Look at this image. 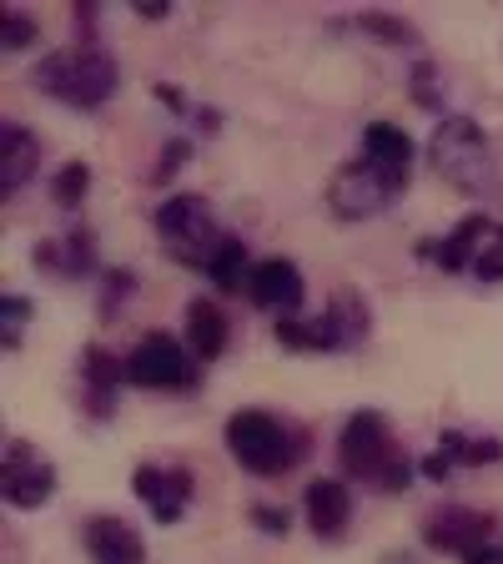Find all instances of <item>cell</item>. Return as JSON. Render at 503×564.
Masks as SVG:
<instances>
[{
  "instance_id": "603a6c76",
  "label": "cell",
  "mask_w": 503,
  "mask_h": 564,
  "mask_svg": "<svg viewBox=\"0 0 503 564\" xmlns=\"http://www.w3.org/2000/svg\"><path fill=\"white\" fill-rule=\"evenodd\" d=\"M86 187H91V166H86V162H70V166H61L56 182H51V202H56V207H66V212L81 207Z\"/></svg>"
},
{
  "instance_id": "7a4b0ae2",
  "label": "cell",
  "mask_w": 503,
  "mask_h": 564,
  "mask_svg": "<svg viewBox=\"0 0 503 564\" xmlns=\"http://www.w3.org/2000/svg\"><path fill=\"white\" fill-rule=\"evenodd\" d=\"M338 458L352 479L378 484V489H387V494H403L413 479L408 454L398 448V438H393V429H387V419L378 409H358L348 423H342Z\"/></svg>"
},
{
  "instance_id": "52a82bcc",
  "label": "cell",
  "mask_w": 503,
  "mask_h": 564,
  "mask_svg": "<svg viewBox=\"0 0 503 564\" xmlns=\"http://www.w3.org/2000/svg\"><path fill=\"white\" fill-rule=\"evenodd\" d=\"M127 383L136 388H187L197 383V368H192L187 348L172 338V333H152L127 352Z\"/></svg>"
},
{
  "instance_id": "484cf974",
  "label": "cell",
  "mask_w": 503,
  "mask_h": 564,
  "mask_svg": "<svg viewBox=\"0 0 503 564\" xmlns=\"http://www.w3.org/2000/svg\"><path fill=\"white\" fill-rule=\"evenodd\" d=\"M358 31H368V35H378V41H387V46H393V41H403V46H413V41H418V31H413L408 21H398V15H358Z\"/></svg>"
},
{
  "instance_id": "8992f818",
  "label": "cell",
  "mask_w": 503,
  "mask_h": 564,
  "mask_svg": "<svg viewBox=\"0 0 503 564\" xmlns=\"http://www.w3.org/2000/svg\"><path fill=\"white\" fill-rule=\"evenodd\" d=\"M156 232H162L166 252H172L176 262H192V268H201V272H207L217 242L227 237L222 227H217V217H211V202L192 197V192H182V197L156 207Z\"/></svg>"
},
{
  "instance_id": "30bf717a",
  "label": "cell",
  "mask_w": 503,
  "mask_h": 564,
  "mask_svg": "<svg viewBox=\"0 0 503 564\" xmlns=\"http://www.w3.org/2000/svg\"><path fill=\"white\" fill-rule=\"evenodd\" d=\"M131 489H136L141 505L152 509L156 524H176L182 509L192 505V494H197V479H192V469H156V464H141Z\"/></svg>"
},
{
  "instance_id": "2e32d148",
  "label": "cell",
  "mask_w": 503,
  "mask_h": 564,
  "mask_svg": "<svg viewBox=\"0 0 503 564\" xmlns=\"http://www.w3.org/2000/svg\"><path fill=\"white\" fill-rule=\"evenodd\" d=\"M35 166H41V141H35V131L21 127V121H6V127H0V192H6V197L21 192L35 176Z\"/></svg>"
},
{
  "instance_id": "7402d4cb",
  "label": "cell",
  "mask_w": 503,
  "mask_h": 564,
  "mask_svg": "<svg viewBox=\"0 0 503 564\" xmlns=\"http://www.w3.org/2000/svg\"><path fill=\"white\" fill-rule=\"evenodd\" d=\"M207 278L222 288V293H242L247 282H252V258H247V242L242 237H222L217 252L207 262Z\"/></svg>"
},
{
  "instance_id": "277c9868",
  "label": "cell",
  "mask_w": 503,
  "mask_h": 564,
  "mask_svg": "<svg viewBox=\"0 0 503 564\" xmlns=\"http://www.w3.org/2000/svg\"><path fill=\"white\" fill-rule=\"evenodd\" d=\"M227 448H232V458L247 474L272 479V474H287L297 458L307 454V434L262 409H242L227 423Z\"/></svg>"
},
{
  "instance_id": "83f0119b",
  "label": "cell",
  "mask_w": 503,
  "mask_h": 564,
  "mask_svg": "<svg viewBox=\"0 0 503 564\" xmlns=\"http://www.w3.org/2000/svg\"><path fill=\"white\" fill-rule=\"evenodd\" d=\"M0 25H6V35H0V41H6V51H25V46L35 41V35H41V25H35L31 15L11 11V6L0 11Z\"/></svg>"
},
{
  "instance_id": "8fae6325",
  "label": "cell",
  "mask_w": 503,
  "mask_h": 564,
  "mask_svg": "<svg viewBox=\"0 0 503 564\" xmlns=\"http://www.w3.org/2000/svg\"><path fill=\"white\" fill-rule=\"evenodd\" d=\"M247 297H252L262 313H272V317H293L297 307H303V297H307V282H303V272H297V262L267 258V262L252 268Z\"/></svg>"
},
{
  "instance_id": "5b68a950",
  "label": "cell",
  "mask_w": 503,
  "mask_h": 564,
  "mask_svg": "<svg viewBox=\"0 0 503 564\" xmlns=\"http://www.w3.org/2000/svg\"><path fill=\"white\" fill-rule=\"evenodd\" d=\"M403 187H408L403 172H387V166L358 156V162H342L338 172H332L328 207H332V217H342V223H368V217H378Z\"/></svg>"
},
{
  "instance_id": "cb8c5ba5",
  "label": "cell",
  "mask_w": 503,
  "mask_h": 564,
  "mask_svg": "<svg viewBox=\"0 0 503 564\" xmlns=\"http://www.w3.org/2000/svg\"><path fill=\"white\" fill-rule=\"evenodd\" d=\"M131 288H136V272H131V268H111V272L101 278V297H96V313H101V317H117L121 303L131 297Z\"/></svg>"
},
{
  "instance_id": "4dcf8cb0",
  "label": "cell",
  "mask_w": 503,
  "mask_h": 564,
  "mask_svg": "<svg viewBox=\"0 0 503 564\" xmlns=\"http://www.w3.org/2000/svg\"><path fill=\"white\" fill-rule=\"evenodd\" d=\"M463 564H503V529H499V534H493L489 544H483V550H473Z\"/></svg>"
},
{
  "instance_id": "ba28073f",
  "label": "cell",
  "mask_w": 503,
  "mask_h": 564,
  "mask_svg": "<svg viewBox=\"0 0 503 564\" xmlns=\"http://www.w3.org/2000/svg\"><path fill=\"white\" fill-rule=\"evenodd\" d=\"M0 484H6V505L41 509L51 494H56V469L35 454V444L11 438V444H6V474H0Z\"/></svg>"
},
{
  "instance_id": "e0dca14e",
  "label": "cell",
  "mask_w": 503,
  "mask_h": 564,
  "mask_svg": "<svg viewBox=\"0 0 503 564\" xmlns=\"http://www.w3.org/2000/svg\"><path fill=\"white\" fill-rule=\"evenodd\" d=\"M96 237L86 232V227H76V232L66 237H46V242L35 247V268L51 272V278H86V272L96 268Z\"/></svg>"
},
{
  "instance_id": "6da1fadb",
  "label": "cell",
  "mask_w": 503,
  "mask_h": 564,
  "mask_svg": "<svg viewBox=\"0 0 503 564\" xmlns=\"http://www.w3.org/2000/svg\"><path fill=\"white\" fill-rule=\"evenodd\" d=\"M428 162L444 176L453 192L463 197H489L499 192V156H493V141L479 121L469 117H444L428 137Z\"/></svg>"
},
{
  "instance_id": "d6a6232c",
  "label": "cell",
  "mask_w": 503,
  "mask_h": 564,
  "mask_svg": "<svg viewBox=\"0 0 503 564\" xmlns=\"http://www.w3.org/2000/svg\"><path fill=\"white\" fill-rule=\"evenodd\" d=\"M387 564H413V560H408V554H393V560H387Z\"/></svg>"
},
{
  "instance_id": "d6986e66",
  "label": "cell",
  "mask_w": 503,
  "mask_h": 564,
  "mask_svg": "<svg viewBox=\"0 0 503 564\" xmlns=\"http://www.w3.org/2000/svg\"><path fill=\"white\" fill-rule=\"evenodd\" d=\"M499 458H503L499 438H469V434H458V429H444L438 448L423 458V474L428 479H448L453 464H499Z\"/></svg>"
},
{
  "instance_id": "ffe728a7",
  "label": "cell",
  "mask_w": 503,
  "mask_h": 564,
  "mask_svg": "<svg viewBox=\"0 0 503 564\" xmlns=\"http://www.w3.org/2000/svg\"><path fill=\"white\" fill-rule=\"evenodd\" d=\"M363 156H368V162H378V166H387V172L408 176L413 137L403 127H393V121H368V127H363Z\"/></svg>"
},
{
  "instance_id": "d4e9b609",
  "label": "cell",
  "mask_w": 503,
  "mask_h": 564,
  "mask_svg": "<svg viewBox=\"0 0 503 564\" xmlns=\"http://www.w3.org/2000/svg\"><path fill=\"white\" fill-rule=\"evenodd\" d=\"M408 82H413V101H418L423 111H438V106H444V70H438L434 61H418Z\"/></svg>"
},
{
  "instance_id": "9a60e30c",
  "label": "cell",
  "mask_w": 503,
  "mask_h": 564,
  "mask_svg": "<svg viewBox=\"0 0 503 564\" xmlns=\"http://www.w3.org/2000/svg\"><path fill=\"white\" fill-rule=\"evenodd\" d=\"M489 232H493L489 212H469V217H463L448 237L423 242V258H434L444 272H473V258H479V247L489 242Z\"/></svg>"
},
{
  "instance_id": "3957f363",
  "label": "cell",
  "mask_w": 503,
  "mask_h": 564,
  "mask_svg": "<svg viewBox=\"0 0 503 564\" xmlns=\"http://www.w3.org/2000/svg\"><path fill=\"white\" fill-rule=\"evenodd\" d=\"M117 82H121V70L101 46L56 51V56H46L35 66V86H41L51 101L76 106V111H96L101 101H111Z\"/></svg>"
},
{
  "instance_id": "f546056e",
  "label": "cell",
  "mask_w": 503,
  "mask_h": 564,
  "mask_svg": "<svg viewBox=\"0 0 503 564\" xmlns=\"http://www.w3.org/2000/svg\"><path fill=\"white\" fill-rule=\"evenodd\" d=\"M252 524L267 529V534H287V509H277V505H252Z\"/></svg>"
},
{
  "instance_id": "1f68e13d",
  "label": "cell",
  "mask_w": 503,
  "mask_h": 564,
  "mask_svg": "<svg viewBox=\"0 0 503 564\" xmlns=\"http://www.w3.org/2000/svg\"><path fill=\"white\" fill-rule=\"evenodd\" d=\"M166 11H172L166 0H136V15H152V21H162Z\"/></svg>"
},
{
  "instance_id": "9c48e42d",
  "label": "cell",
  "mask_w": 503,
  "mask_h": 564,
  "mask_svg": "<svg viewBox=\"0 0 503 564\" xmlns=\"http://www.w3.org/2000/svg\"><path fill=\"white\" fill-rule=\"evenodd\" d=\"M493 534H499V529H493V514H483V509H463V505H448V509H438V514L423 519V540L434 544V550H444V554H458V560H469L473 550H483Z\"/></svg>"
},
{
  "instance_id": "5bb4252c",
  "label": "cell",
  "mask_w": 503,
  "mask_h": 564,
  "mask_svg": "<svg viewBox=\"0 0 503 564\" xmlns=\"http://www.w3.org/2000/svg\"><path fill=\"white\" fill-rule=\"evenodd\" d=\"M81 383H86V409L91 419H111L117 413V383H127V358H117L111 348L91 343L81 352Z\"/></svg>"
},
{
  "instance_id": "4316f807",
  "label": "cell",
  "mask_w": 503,
  "mask_h": 564,
  "mask_svg": "<svg viewBox=\"0 0 503 564\" xmlns=\"http://www.w3.org/2000/svg\"><path fill=\"white\" fill-rule=\"evenodd\" d=\"M31 297H15V293H6L0 297V328H6V348H21V328L31 323Z\"/></svg>"
},
{
  "instance_id": "44dd1931",
  "label": "cell",
  "mask_w": 503,
  "mask_h": 564,
  "mask_svg": "<svg viewBox=\"0 0 503 564\" xmlns=\"http://www.w3.org/2000/svg\"><path fill=\"white\" fill-rule=\"evenodd\" d=\"M187 338H192V352L207 358V364L227 352V317L211 297H197V303L187 307Z\"/></svg>"
},
{
  "instance_id": "f1b7e54d",
  "label": "cell",
  "mask_w": 503,
  "mask_h": 564,
  "mask_svg": "<svg viewBox=\"0 0 503 564\" xmlns=\"http://www.w3.org/2000/svg\"><path fill=\"white\" fill-rule=\"evenodd\" d=\"M192 156V141H166V152H162V162H156V172H152V182H166V176L176 172V166Z\"/></svg>"
},
{
  "instance_id": "7c38bea8",
  "label": "cell",
  "mask_w": 503,
  "mask_h": 564,
  "mask_svg": "<svg viewBox=\"0 0 503 564\" xmlns=\"http://www.w3.org/2000/svg\"><path fill=\"white\" fill-rule=\"evenodd\" d=\"M317 328H322V352H352L368 343V328H373V313H368V297L342 288L332 293V303L317 313Z\"/></svg>"
},
{
  "instance_id": "ac0fdd59",
  "label": "cell",
  "mask_w": 503,
  "mask_h": 564,
  "mask_svg": "<svg viewBox=\"0 0 503 564\" xmlns=\"http://www.w3.org/2000/svg\"><path fill=\"white\" fill-rule=\"evenodd\" d=\"M303 509H307V529L317 540H338L348 529V514H352V499L338 479H313L303 494Z\"/></svg>"
},
{
  "instance_id": "4fadbf2b",
  "label": "cell",
  "mask_w": 503,
  "mask_h": 564,
  "mask_svg": "<svg viewBox=\"0 0 503 564\" xmlns=\"http://www.w3.org/2000/svg\"><path fill=\"white\" fill-rule=\"evenodd\" d=\"M81 540H86L91 564H146V544H141V534L127 524V519H117V514L86 519Z\"/></svg>"
}]
</instances>
